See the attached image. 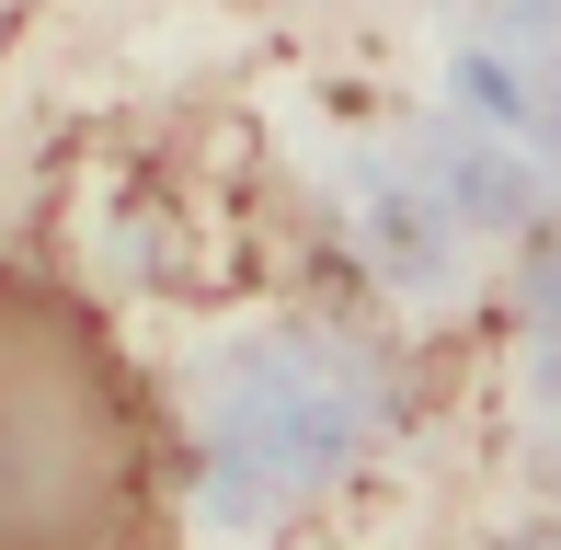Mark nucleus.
<instances>
[{
  "instance_id": "obj_1",
  "label": "nucleus",
  "mask_w": 561,
  "mask_h": 550,
  "mask_svg": "<svg viewBox=\"0 0 561 550\" xmlns=\"http://www.w3.org/2000/svg\"><path fill=\"white\" fill-rule=\"evenodd\" d=\"M149 436L69 298L0 275V550H138Z\"/></svg>"
}]
</instances>
